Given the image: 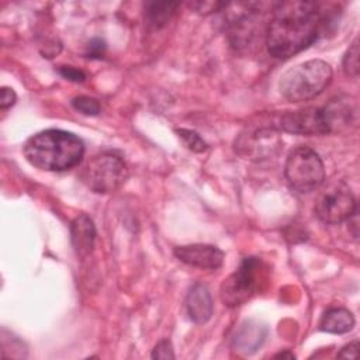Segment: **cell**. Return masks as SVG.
<instances>
[{"label": "cell", "mask_w": 360, "mask_h": 360, "mask_svg": "<svg viewBox=\"0 0 360 360\" xmlns=\"http://www.w3.org/2000/svg\"><path fill=\"white\" fill-rule=\"evenodd\" d=\"M176 257L190 266L200 269H218L224 262V252L214 246L205 243H193L177 246L174 249Z\"/></svg>", "instance_id": "cell-11"}, {"label": "cell", "mask_w": 360, "mask_h": 360, "mask_svg": "<svg viewBox=\"0 0 360 360\" xmlns=\"http://www.w3.org/2000/svg\"><path fill=\"white\" fill-rule=\"evenodd\" d=\"M72 105L75 110L80 111L84 115H97L100 112V103L96 98L80 96L72 100Z\"/></svg>", "instance_id": "cell-19"}, {"label": "cell", "mask_w": 360, "mask_h": 360, "mask_svg": "<svg viewBox=\"0 0 360 360\" xmlns=\"http://www.w3.org/2000/svg\"><path fill=\"white\" fill-rule=\"evenodd\" d=\"M82 179L94 193L107 194L124 184L128 179V167L121 156L112 152H103L87 163Z\"/></svg>", "instance_id": "cell-6"}, {"label": "cell", "mask_w": 360, "mask_h": 360, "mask_svg": "<svg viewBox=\"0 0 360 360\" xmlns=\"http://www.w3.org/2000/svg\"><path fill=\"white\" fill-rule=\"evenodd\" d=\"M22 152L32 166L48 172H62L80 163L84 145L72 132L45 129L30 136Z\"/></svg>", "instance_id": "cell-2"}, {"label": "cell", "mask_w": 360, "mask_h": 360, "mask_svg": "<svg viewBox=\"0 0 360 360\" xmlns=\"http://www.w3.org/2000/svg\"><path fill=\"white\" fill-rule=\"evenodd\" d=\"M267 329L263 325L248 322L242 325L232 340L233 349L240 354H252L255 353L266 340Z\"/></svg>", "instance_id": "cell-14"}, {"label": "cell", "mask_w": 360, "mask_h": 360, "mask_svg": "<svg viewBox=\"0 0 360 360\" xmlns=\"http://www.w3.org/2000/svg\"><path fill=\"white\" fill-rule=\"evenodd\" d=\"M104 49H105V45L101 39L96 38L93 41L89 42V46H87V58H103L104 55Z\"/></svg>", "instance_id": "cell-23"}, {"label": "cell", "mask_w": 360, "mask_h": 360, "mask_svg": "<svg viewBox=\"0 0 360 360\" xmlns=\"http://www.w3.org/2000/svg\"><path fill=\"white\" fill-rule=\"evenodd\" d=\"M152 359H174V353H173V347H172V343L170 340L167 339H163L160 340L153 352H152Z\"/></svg>", "instance_id": "cell-21"}, {"label": "cell", "mask_w": 360, "mask_h": 360, "mask_svg": "<svg viewBox=\"0 0 360 360\" xmlns=\"http://www.w3.org/2000/svg\"><path fill=\"white\" fill-rule=\"evenodd\" d=\"M332 68L322 59H311L285 70L278 82L281 96L291 101H308L318 97L332 82Z\"/></svg>", "instance_id": "cell-3"}, {"label": "cell", "mask_w": 360, "mask_h": 360, "mask_svg": "<svg viewBox=\"0 0 360 360\" xmlns=\"http://www.w3.org/2000/svg\"><path fill=\"white\" fill-rule=\"evenodd\" d=\"M226 3H221V1H195V3H188V7L195 10L200 14H210V13H215L219 11L221 8H226Z\"/></svg>", "instance_id": "cell-20"}, {"label": "cell", "mask_w": 360, "mask_h": 360, "mask_svg": "<svg viewBox=\"0 0 360 360\" xmlns=\"http://www.w3.org/2000/svg\"><path fill=\"white\" fill-rule=\"evenodd\" d=\"M356 210V198L349 186L343 181L329 183L318 194L314 204V212L316 217L322 222L330 225L347 221Z\"/></svg>", "instance_id": "cell-7"}, {"label": "cell", "mask_w": 360, "mask_h": 360, "mask_svg": "<svg viewBox=\"0 0 360 360\" xmlns=\"http://www.w3.org/2000/svg\"><path fill=\"white\" fill-rule=\"evenodd\" d=\"M277 129V124L246 128L236 141L235 148L240 155L246 156V159L259 160L270 158L277 153L281 146V138L278 136Z\"/></svg>", "instance_id": "cell-9"}, {"label": "cell", "mask_w": 360, "mask_h": 360, "mask_svg": "<svg viewBox=\"0 0 360 360\" xmlns=\"http://www.w3.org/2000/svg\"><path fill=\"white\" fill-rule=\"evenodd\" d=\"M357 350H359V342L354 340L349 345H346L345 347L340 349V352L338 353V357H345V359H356L357 357Z\"/></svg>", "instance_id": "cell-25"}, {"label": "cell", "mask_w": 360, "mask_h": 360, "mask_svg": "<svg viewBox=\"0 0 360 360\" xmlns=\"http://www.w3.org/2000/svg\"><path fill=\"white\" fill-rule=\"evenodd\" d=\"M177 7H179V3H172V1L146 3L145 4L146 20L155 28H160V27L166 25V22H169V20L172 18V15L174 14Z\"/></svg>", "instance_id": "cell-16"}, {"label": "cell", "mask_w": 360, "mask_h": 360, "mask_svg": "<svg viewBox=\"0 0 360 360\" xmlns=\"http://www.w3.org/2000/svg\"><path fill=\"white\" fill-rule=\"evenodd\" d=\"M186 308L190 319L195 323H205L212 315V298L204 284H194L186 300Z\"/></svg>", "instance_id": "cell-13"}, {"label": "cell", "mask_w": 360, "mask_h": 360, "mask_svg": "<svg viewBox=\"0 0 360 360\" xmlns=\"http://www.w3.org/2000/svg\"><path fill=\"white\" fill-rule=\"evenodd\" d=\"M278 129L297 135H326L333 132L328 107H307L278 117Z\"/></svg>", "instance_id": "cell-8"}, {"label": "cell", "mask_w": 360, "mask_h": 360, "mask_svg": "<svg viewBox=\"0 0 360 360\" xmlns=\"http://www.w3.org/2000/svg\"><path fill=\"white\" fill-rule=\"evenodd\" d=\"M72 246L79 257H87L94 248L96 228L93 219L87 214L77 215L70 225Z\"/></svg>", "instance_id": "cell-12"}, {"label": "cell", "mask_w": 360, "mask_h": 360, "mask_svg": "<svg viewBox=\"0 0 360 360\" xmlns=\"http://www.w3.org/2000/svg\"><path fill=\"white\" fill-rule=\"evenodd\" d=\"M15 100H17V96H15L13 89L1 87V94H0V107H1V110L10 108L11 105H14Z\"/></svg>", "instance_id": "cell-24"}, {"label": "cell", "mask_w": 360, "mask_h": 360, "mask_svg": "<svg viewBox=\"0 0 360 360\" xmlns=\"http://www.w3.org/2000/svg\"><path fill=\"white\" fill-rule=\"evenodd\" d=\"M59 73L70 80V82H76V83H82L86 80V73L77 68H73V66H60L59 68Z\"/></svg>", "instance_id": "cell-22"}, {"label": "cell", "mask_w": 360, "mask_h": 360, "mask_svg": "<svg viewBox=\"0 0 360 360\" xmlns=\"http://www.w3.org/2000/svg\"><path fill=\"white\" fill-rule=\"evenodd\" d=\"M176 132H177L179 136L183 139V142L186 143V146H187L188 149H191L193 152H204V150L208 148L207 143L202 141V138H201L197 132H194V131H191V129H184V128H181V129H177Z\"/></svg>", "instance_id": "cell-18"}, {"label": "cell", "mask_w": 360, "mask_h": 360, "mask_svg": "<svg viewBox=\"0 0 360 360\" xmlns=\"http://www.w3.org/2000/svg\"><path fill=\"white\" fill-rule=\"evenodd\" d=\"M262 3H248L243 4L245 10H242V14H238L231 20L229 24V39L231 44L235 48H246L253 44V41L257 38V34L260 35L263 32L262 27V18H260V7Z\"/></svg>", "instance_id": "cell-10"}, {"label": "cell", "mask_w": 360, "mask_h": 360, "mask_svg": "<svg viewBox=\"0 0 360 360\" xmlns=\"http://www.w3.org/2000/svg\"><path fill=\"white\" fill-rule=\"evenodd\" d=\"M343 69L347 76L357 77L359 75V41L357 38L349 46L343 56Z\"/></svg>", "instance_id": "cell-17"}, {"label": "cell", "mask_w": 360, "mask_h": 360, "mask_svg": "<svg viewBox=\"0 0 360 360\" xmlns=\"http://www.w3.org/2000/svg\"><path fill=\"white\" fill-rule=\"evenodd\" d=\"M284 173L290 187L298 193L314 191L325 180L322 159L308 146H297L290 152Z\"/></svg>", "instance_id": "cell-5"}, {"label": "cell", "mask_w": 360, "mask_h": 360, "mask_svg": "<svg viewBox=\"0 0 360 360\" xmlns=\"http://www.w3.org/2000/svg\"><path fill=\"white\" fill-rule=\"evenodd\" d=\"M274 357H276V359H295V356H294L291 352H288V350L280 352V353H277Z\"/></svg>", "instance_id": "cell-26"}, {"label": "cell", "mask_w": 360, "mask_h": 360, "mask_svg": "<svg viewBox=\"0 0 360 360\" xmlns=\"http://www.w3.org/2000/svg\"><path fill=\"white\" fill-rule=\"evenodd\" d=\"M329 15L314 1L274 3L266 31V46L274 58H290L312 45L329 24Z\"/></svg>", "instance_id": "cell-1"}, {"label": "cell", "mask_w": 360, "mask_h": 360, "mask_svg": "<svg viewBox=\"0 0 360 360\" xmlns=\"http://www.w3.org/2000/svg\"><path fill=\"white\" fill-rule=\"evenodd\" d=\"M269 280V269L259 257H245L239 267L224 280L221 300L226 307H238L262 291Z\"/></svg>", "instance_id": "cell-4"}, {"label": "cell", "mask_w": 360, "mask_h": 360, "mask_svg": "<svg viewBox=\"0 0 360 360\" xmlns=\"http://www.w3.org/2000/svg\"><path fill=\"white\" fill-rule=\"evenodd\" d=\"M354 326V316L346 308H330L328 309L319 322V329L328 333L342 335L352 330Z\"/></svg>", "instance_id": "cell-15"}]
</instances>
